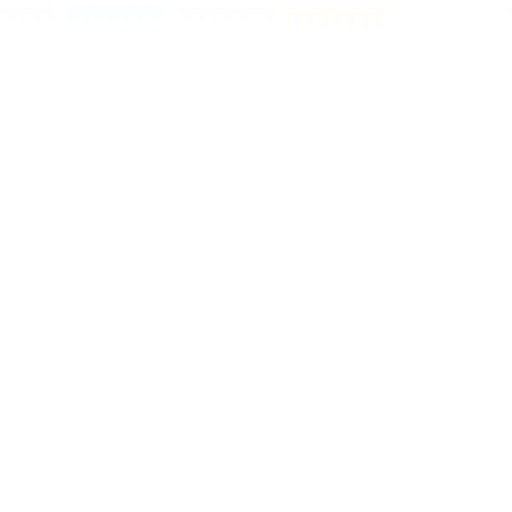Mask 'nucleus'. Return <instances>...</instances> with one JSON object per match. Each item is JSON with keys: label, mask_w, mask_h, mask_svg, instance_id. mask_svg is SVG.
<instances>
[]
</instances>
